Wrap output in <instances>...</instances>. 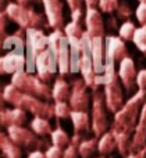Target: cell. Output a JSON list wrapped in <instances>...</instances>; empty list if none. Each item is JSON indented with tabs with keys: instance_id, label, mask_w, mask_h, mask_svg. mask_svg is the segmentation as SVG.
<instances>
[{
	"instance_id": "cell-40",
	"label": "cell",
	"mask_w": 146,
	"mask_h": 158,
	"mask_svg": "<svg viewBox=\"0 0 146 158\" xmlns=\"http://www.w3.org/2000/svg\"><path fill=\"white\" fill-rule=\"evenodd\" d=\"M82 18H85V14H84L82 8H77V10H72L71 11V21L75 22H81Z\"/></svg>"
},
{
	"instance_id": "cell-9",
	"label": "cell",
	"mask_w": 146,
	"mask_h": 158,
	"mask_svg": "<svg viewBox=\"0 0 146 158\" xmlns=\"http://www.w3.org/2000/svg\"><path fill=\"white\" fill-rule=\"evenodd\" d=\"M49 47V38L45 35L41 28H29L27 29V69L25 71L33 74L35 72V61L36 57L43 50Z\"/></svg>"
},
{
	"instance_id": "cell-4",
	"label": "cell",
	"mask_w": 146,
	"mask_h": 158,
	"mask_svg": "<svg viewBox=\"0 0 146 158\" xmlns=\"http://www.w3.org/2000/svg\"><path fill=\"white\" fill-rule=\"evenodd\" d=\"M8 19L15 22L22 29H29V28H43L46 25V15L35 11L29 6L19 4L17 2H8L6 8L3 10Z\"/></svg>"
},
{
	"instance_id": "cell-13",
	"label": "cell",
	"mask_w": 146,
	"mask_h": 158,
	"mask_svg": "<svg viewBox=\"0 0 146 158\" xmlns=\"http://www.w3.org/2000/svg\"><path fill=\"white\" fill-rule=\"evenodd\" d=\"M58 71L57 68V61H56L54 56H53L52 50L47 47L46 50L41 53L36 57L35 61V72L43 82H49L50 79L54 77V74Z\"/></svg>"
},
{
	"instance_id": "cell-8",
	"label": "cell",
	"mask_w": 146,
	"mask_h": 158,
	"mask_svg": "<svg viewBox=\"0 0 146 158\" xmlns=\"http://www.w3.org/2000/svg\"><path fill=\"white\" fill-rule=\"evenodd\" d=\"M7 135L11 137L14 143L19 146L21 148L25 150H42V148H47L49 147V142L45 137H41L32 131V129L25 128L22 126H10L8 129H6Z\"/></svg>"
},
{
	"instance_id": "cell-7",
	"label": "cell",
	"mask_w": 146,
	"mask_h": 158,
	"mask_svg": "<svg viewBox=\"0 0 146 158\" xmlns=\"http://www.w3.org/2000/svg\"><path fill=\"white\" fill-rule=\"evenodd\" d=\"M107 106L103 90L96 89L92 90V104H91V122H92V132L95 137H100L109 132L110 123L107 117Z\"/></svg>"
},
{
	"instance_id": "cell-43",
	"label": "cell",
	"mask_w": 146,
	"mask_h": 158,
	"mask_svg": "<svg viewBox=\"0 0 146 158\" xmlns=\"http://www.w3.org/2000/svg\"><path fill=\"white\" fill-rule=\"evenodd\" d=\"M86 7H99V0H85Z\"/></svg>"
},
{
	"instance_id": "cell-41",
	"label": "cell",
	"mask_w": 146,
	"mask_h": 158,
	"mask_svg": "<svg viewBox=\"0 0 146 158\" xmlns=\"http://www.w3.org/2000/svg\"><path fill=\"white\" fill-rule=\"evenodd\" d=\"M66 2L71 11L77 8H84V4H85V0H66Z\"/></svg>"
},
{
	"instance_id": "cell-47",
	"label": "cell",
	"mask_w": 146,
	"mask_h": 158,
	"mask_svg": "<svg viewBox=\"0 0 146 158\" xmlns=\"http://www.w3.org/2000/svg\"><path fill=\"white\" fill-rule=\"evenodd\" d=\"M138 154H139V157H141V158H146V147L142 148V150L139 151Z\"/></svg>"
},
{
	"instance_id": "cell-27",
	"label": "cell",
	"mask_w": 146,
	"mask_h": 158,
	"mask_svg": "<svg viewBox=\"0 0 146 158\" xmlns=\"http://www.w3.org/2000/svg\"><path fill=\"white\" fill-rule=\"evenodd\" d=\"M50 143L60 148H66L67 146L71 143V137H70L68 133L57 123V126L53 129L52 135H50Z\"/></svg>"
},
{
	"instance_id": "cell-17",
	"label": "cell",
	"mask_w": 146,
	"mask_h": 158,
	"mask_svg": "<svg viewBox=\"0 0 146 158\" xmlns=\"http://www.w3.org/2000/svg\"><path fill=\"white\" fill-rule=\"evenodd\" d=\"M85 28L86 32L95 38V36H106L105 35V21H103L102 13L97 7H86L85 11Z\"/></svg>"
},
{
	"instance_id": "cell-11",
	"label": "cell",
	"mask_w": 146,
	"mask_h": 158,
	"mask_svg": "<svg viewBox=\"0 0 146 158\" xmlns=\"http://www.w3.org/2000/svg\"><path fill=\"white\" fill-rule=\"evenodd\" d=\"M89 86L82 78H75L71 82V94L68 103L74 111H86L92 104V94L88 92Z\"/></svg>"
},
{
	"instance_id": "cell-46",
	"label": "cell",
	"mask_w": 146,
	"mask_h": 158,
	"mask_svg": "<svg viewBox=\"0 0 146 158\" xmlns=\"http://www.w3.org/2000/svg\"><path fill=\"white\" fill-rule=\"evenodd\" d=\"M124 158H141V157H139L138 153H130L128 156H125Z\"/></svg>"
},
{
	"instance_id": "cell-35",
	"label": "cell",
	"mask_w": 146,
	"mask_h": 158,
	"mask_svg": "<svg viewBox=\"0 0 146 158\" xmlns=\"http://www.w3.org/2000/svg\"><path fill=\"white\" fill-rule=\"evenodd\" d=\"M135 17L142 27H146V2L139 3L135 8Z\"/></svg>"
},
{
	"instance_id": "cell-18",
	"label": "cell",
	"mask_w": 146,
	"mask_h": 158,
	"mask_svg": "<svg viewBox=\"0 0 146 158\" xmlns=\"http://www.w3.org/2000/svg\"><path fill=\"white\" fill-rule=\"evenodd\" d=\"M144 147H146V103L142 107L141 117L138 125L135 128V133L132 136L130 144V153H139Z\"/></svg>"
},
{
	"instance_id": "cell-25",
	"label": "cell",
	"mask_w": 146,
	"mask_h": 158,
	"mask_svg": "<svg viewBox=\"0 0 146 158\" xmlns=\"http://www.w3.org/2000/svg\"><path fill=\"white\" fill-rule=\"evenodd\" d=\"M114 150H117V140L113 136V133L109 131L105 135H102L97 140V151L100 156H107V154L113 153Z\"/></svg>"
},
{
	"instance_id": "cell-12",
	"label": "cell",
	"mask_w": 146,
	"mask_h": 158,
	"mask_svg": "<svg viewBox=\"0 0 146 158\" xmlns=\"http://www.w3.org/2000/svg\"><path fill=\"white\" fill-rule=\"evenodd\" d=\"M27 52L10 50L0 58V72L4 75H14L18 71L27 69Z\"/></svg>"
},
{
	"instance_id": "cell-49",
	"label": "cell",
	"mask_w": 146,
	"mask_h": 158,
	"mask_svg": "<svg viewBox=\"0 0 146 158\" xmlns=\"http://www.w3.org/2000/svg\"><path fill=\"white\" fill-rule=\"evenodd\" d=\"M96 158H105V156H100V157H96Z\"/></svg>"
},
{
	"instance_id": "cell-32",
	"label": "cell",
	"mask_w": 146,
	"mask_h": 158,
	"mask_svg": "<svg viewBox=\"0 0 146 158\" xmlns=\"http://www.w3.org/2000/svg\"><path fill=\"white\" fill-rule=\"evenodd\" d=\"M71 106L68 101H54V117L57 119H66L71 115Z\"/></svg>"
},
{
	"instance_id": "cell-19",
	"label": "cell",
	"mask_w": 146,
	"mask_h": 158,
	"mask_svg": "<svg viewBox=\"0 0 146 158\" xmlns=\"http://www.w3.org/2000/svg\"><path fill=\"white\" fill-rule=\"evenodd\" d=\"M27 121V111L21 108H4L2 107L0 111V123L3 128L8 129L10 126H22Z\"/></svg>"
},
{
	"instance_id": "cell-30",
	"label": "cell",
	"mask_w": 146,
	"mask_h": 158,
	"mask_svg": "<svg viewBox=\"0 0 146 158\" xmlns=\"http://www.w3.org/2000/svg\"><path fill=\"white\" fill-rule=\"evenodd\" d=\"M63 32L67 38H82L84 32L85 31L82 29V25L81 22H75V21H70L68 24L64 25Z\"/></svg>"
},
{
	"instance_id": "cell-3",
	"label": "cell",
	"mask_w": 146,
	"mask_h": 158,
	"mask_svg": "<svg viewBox=\"0 0 146 158\" xmlns=\"http://www.w3.org/2000/svg\"><path fill=\"white\" fill-rule=\"evenodd\" d=\"M116 61L107 56V63H106V71L103 75H97L96 83L97 86H103V93L106 98V106L109 112L116 114L122 108L125 104L124 101V92H122V83L120 81L118 72H116L114 67Z\"/></svg>"
},
{
	"instance_id": "cell-16",
	"label": "cell",
	"mask_w": 146,
	"mask_h": 158,
	"mask_svg": "<svg viewBox=\"0 0 146 158\" xmlns=\"http://www.w3.org/2000/svg\"><path fill=\"white\" fill-rule=\"evenodd\" d=\"M118 64H120V67H118L120 81H121L125 92L132 93L135 90V86L138 87V85H136L138 72H136V68H135V63H134V60L131 57H125Z\"/></svg>"
},
{
	"instance_id": "cell-26",
	"label": "cell",
	"mask_w": 146,
	"mask_h": 158,
	"mask_svg": "<svg viewBox=\"0 0 146 158\" xmlns=\"http://www.w3.org/2000/svg\"><path fill=\"white\" fill-rule=\"evenodd\" d=\"M29 126H31V129L41 137L47 136V135H52V132H53L52 125H50V121L47 119V118H43V117H33L32 121H31V123H29Z\"/></svg>"
},
{
	"instance_id": "cell-36",
	"label": "cell",
	"mask_w": 146,
	"mask_h": 158,
	"mask_svg": "<svg viewBox=\"0 0 146 158\" xmlns=\"http://www.w3.org/2000/svg\"><path fill=\"white\" fill-rule=\"evenodd\" d=\"M116 13H117V15H118L120 18H130V17L132 15L134 11L131 10V7L125 2H120L118 3V7H117V10H116Z\"/></svg>"
},
{
	"instance_id": "cell-22",
	"label": "cell",
	"mask_w": 146,
	"mask_h": 158,
	"mask_svg": "<svg viewBox=\"0 0 146 158\" xmlns=\"http://www.w3.org/2000/svg\"><path fill=\"white\" fill-rule=\"evenodd\" d=\"M70 119H71L72 126H74V135L84 136V135H88L92 131V122L86 111H74L72 110Z\"/></svg>"
},
{
	"instance_id": "cell-6",
	"label": "cell",
	"mask_w": 146,
	"mask_h": 158,
	"mask_svg": "<svg viewBox=\"0 0 146 158\" xmlns=\"http://www.w3.org/2000/svg\"><path fill=\"white\" fill-rule=\"evenodd\" d=\"M49 38V49L52 50L60 77L71 74V50H70L68 38L64 35L63 29H54L47 35Z\"/></svg>"
},
{
	"instance_id": "cell-44",
	"label": "cell",
	"mask_w": 146,
	"mask_h": 158,
	"mask_svg": "<svg viewBox=\"0 0 146 158\" xmlns=\"http://www.w3.org/2000/svg\"><path fill=\"white\" fill-rule=\"evenodd\" d=\"M17 3H19V4H24V6H29L32 4L33 2H36V0H15Z\"/></svg>"
},
{
	"instance_id": "cell-24",
	"label": "cell",
	"mask_w": 146,
	"mask_h": 158,
	"mask_svg": "<svg viewBox=\"0 0 146 158\" xmlns=\"http://www.w3.org/2000/svg\"><path fill=\"white\" fill-rule=\"evenodd\" d=\"M71 94V83L64 79V77H58L54 79L52 86V96L54 101H68Z\"/></svg>"
},
{
	"instance_id": "cell-38",
	"label": "cell",
	"mask_w": 146,
	"mask_h": 158,
	"mask_svg": "<svg viewBox=\"0 0 146 158\" xmlns=\"http://www.w3.org/2000/svg\"><path fill=\"white\" fill-rule=\"evenodd\" d=\"M136 85H138V89L146 90V68H145V69H141V71L138 72Z\"/></svg>"
},
{
	"instance_id": "cell-2",
	"label": "cell",
	"mask_w": 146,
	"mask_h": 158,
	"mask_svg": "<svg viewBox=\"0 0 146 158\" xmlns=\"http://www.w3.org/2000/svg\"><path fill=\"white\" fill-rule=\"evenodd\" d=\"M2 98L4 103L11 104L13 107L31 112L33 117H43L47 118V119L54 117V104L45 101L42 98H38L35 96L27 94V93L18 90L11 83L6 85L3 87Z\"/></svg>"
},
{
	"instance_id": "cell-45",
	"label": "cell",
	"mask_w": 146,
	"mask_h": 158,
	"mask_svg": "<svg viewBox=\"0 0 146 158\" xmlns=\"http://www.w3.org/2000/svg\"><path fill=\"white\" fill-rule=\"evenodd\" d=\"M117 19L116 18H114V17H111V18L110 19H109V25H110V28H116L117 27Z\"/></svg>"
},
{
	"instance_id": "cell-14",
	"label": "cell",
	"mask_w": 146,
	"mask_h": 158,
	"mask_svg": "<svg viewBox=\"0 0 146 158\" xmlns=\"http://www.w3.org/2000/svg\"><path fill=\"white\" fill-rule=\"evenodd\" d=\"M91 52H92L95 72H96V75H103L106 71V63H107L106 36H95V38H92Z\"/></svg>"
},
{
	"instance_id": "cell-5",
	"label": "cell",
	"mask_w": 146,
	"mask_h": 158,
	"mask_svg": "<svg viewBox=\"0 0 146 158\" xmlns=\"http://www.w3.org/2000/svg\"><path fill=\"white\" fill-rule=\"evenodd\" d=\"M10 83L13 86H15L18 90L27 93V94L35 96V97L42 98L45 101L53 100L52 87L47 85V82H43L38 75L31 74V72L25 71V69L11 75Z\"/></svg>"
},
{
	"instance_id": "cell-21",
	"label": "cell",
	"mask_w": 146,
	"mask_h": 158,
	"mask_svg": "<svg viewBox=\"0 0 146 158\" xmlns=\"http://www.w3.org/2000/svg\"><path fill=\"white\" fill-rule=\"evenodd\" d=\"M2 49L4 52H10V50L27 52V31L19 28L11 35H7L2 40Z\"/></svg>"
},
{
	"instance_id": "cell-23",
	"label": "cell",
	"mask_w": 146,
	"mask_h": 158,
	"mask_svg": "<svg viewBox=\"0 0 146 158\" xmlns=\"http://www.w3.org/2000/svg\"><path fill=\"white\" fill-rule=\"evenodd\" d=\"M0 148L4 158H22V148L11 140L7 132L0 133Z\"/></svg>"
},
{
	"instance_id": "cell-1",
	"label": "cell",
	"mask_w": 146,
	"mask_h": 158,
	"mask_svg": "<svg viewBox=\"0 0 146 158\" xmlns=\"http://www.w3.org/2000/svg\"><path fill=\"white\" fill-rule=\"evenodd\" d=\"M146 103V90L138 89L122 106L118 112L114 114L113 122L110 125V132L117 140V151L121 157L130 154V144L135 133L141 117L142 107Z\"/></svg>"
},
{
	"instance_id": "cell-48",
	"label": "cell",
	"mask_w": 146,
	"mask_h": 158,
	"mask_svg": "<svg viewBox=\"0 0 146 158\" xmlns=\"http://www.w3.org/2000/svg\"><path fill=\"white\" fill-rule=\"evenodd\" d=\"M138 2H139V3H144V2H146V0H138Z\"/></svg>"
},
{
	"instance_id": "cell-42",
	"label": "cell",
	"mask_w": 146,
	"mask_h": 158,
	"mask_svg": "<svg viewBox=\"0 0 146 158\" xmlns=\"http://www.w3.org/2000/svg\"><path fill=\"white\" fill-rule=\"evenodd\" d=\"M27 158H46V156H45V153L42 150H35V151H31Z\"/></svg>"
},
{
	"instance_id": "cell-28",
	"label": "cell",
	"mask_w": 146,
	"mask_h": 158,
	"mask_svg": "<svg viewBox=\"0 0 146 158\" xmlns=\"http://www.w3.org/2000/svg\"><path fill=\"white\" fill-rule=\"evenodd\" d=\"M97 140L99 137H91V139H84L81 144L78 146V151H79L81 158H91L97 151Z\"/></svg>"
},
{
	"instance_id": "cell-34",
	"label": "cell",
	"mask_w": 146,
	"mask_h": 158,
	"mask_svg": "<svg viewBox=\"0 0 146 158\" xmlns=\"http://www.w3.org/2000/svg\"><path fill=\"white\" fill-rule=\"evenodd\" d=\"M120 0H99V8L102 10V13L111 14L113 11L117 10Z\"/></svg>"
},
{
	"instance_id": "cell-10",
	"label": "cell",
	"mask_w": 146,
	"mask_h": 158,
	"mask_svg": "<svg viewBox=\"0 0 146 158\" xmlns=\"http://www.w3.org/2000/svg\"><path fill=\"white\" fill-rule=\"evenodd\" d=\"M82 54H81V60H79V72H81V78L85 81V83L91 87L92 90L99 89L96 83V72H95V67H93V60H92V52H91V40L92 36L88 32H84L82 35Z\"/></svg>"
},
{
	"instance_id": "cell-20",
	"label": "cell",
	"mask_w": 146,
	"mask_h": 158,
	"mask_svg": "<svg viewBox=\"0 0 146 158\" xmlns=\"http://www.w3.org/2000/svg\"><path fill=\"white\" fill-rule=\"evenodd\" d=\"M106 46H107V56H110L116 63L122 61L125 57H130L125 40H122L120 36H106Z\"/></svg>"
},
{
	"instance_id": "cell-37",
	"label": "cell",
	"mask_w": 146,
	"mask_h": 158,
	"mask_svg": "<svg viewBox=\"0 0 146 158\" xmlns=\"http://www.w3.org/2000/svg\"><path fill=\"white\" fill-rule=\"evenodd\" d=\"M63 153H64V148H60L53 144H50L49 147L45 150L46 158H63Z\"/></svg>"
},
{
	"instance_id": "cell-29",
	"label": "cell",
	"mask_w": 146,
	"mask_h": 158,
	"mask_svg": "<svg viewBox=\"0 0 146 158\" xmlns=\"http://www.w3.org/2000/svg\"><path fill=\"white\" fill-rule=\"evenodd\" d=\"M84 140V136L81 135H74L71 137V143L64 148L63 158H79V151H78V146Z\"/></svg>"
},
{
	"instance_id": "cell-31",
	"label": "cell",
	"mask_w": 146,
	"mask_h": 158,
	"mask_svg": "<svg viewBox=\"0 0 146 158\" xmlns=\"http://www.w3.org/2000/svg\"><path fill=\"white\" fill-rule=\"evenodd\" d=\"M136 27L132 21H125L118 27V36L122 40H132L134 35H135Z\"/></svg>"
},
{
	"instance_id": "cell-39",
	"label": "cell",
	"mask_w": 146,
	"mask_h": 158,
	"mask_svg": "<svg viewBox=\"0 0 146 158\" xmlns=\"http://www.w3.org/2000/svg\"><path fill=\"white\" fill-rule=\"evenodd\" d=\"M7 21H8V17L6 15L4 11H2L0 14V32H2V40L6 38V29H7Z\"/></svg>"
},
{
	"instance_id": "cell-33",
	"label": "cell",
	"mask_w": 146,
	"mask_h": 158,
	"mask_svg": "<svg viewBox=\"0 0 146 158\" xmlns=\"http://www.w3.org/2000/svg\"><path fill=\"white\" fill-rule=\"evenodd\" d=\"M132 43L138 47L139 52L146 53V27H139L136 28L135 35L132 38Z\"/></svg>"
},
{
	"instance_id": "cell-15",
	"label": "cell",
	"mask_w": 146,
	"mask_h": 158,
	"mask_svg": "<svg viewBox=\"0 0 146 158\" xmlns=\"http://www.w3.org/2000/svg\"><path fill=\"white\" fill-rule=\"evenodd\" d=\"M45 8V15L47 18V25L54 29L64 28V13L61 0H42Z\"/></svg>"
}]
</instances>
